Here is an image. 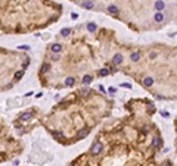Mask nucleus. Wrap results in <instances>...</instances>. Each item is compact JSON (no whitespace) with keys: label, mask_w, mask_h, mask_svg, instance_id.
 Returning <instances> with one entry per match:
<instances>
[{"label":"nucleus","mask_w":177,"mask_h":166,"mask_svg":"<svg viewBox=\"0 0 177 166\" xmlns=\"http://www.w3.org/2000/svg\"><path fill=\"white\" fill-rule=\"evenodd\" d=\"M100 152H102V143H100V141H96V143L92 146V154L97 156V154H100Z\"/></svg>","instance_id":"obj_1"},{"label":"nucleus","mask_w":177,"mask_h":166,"mask_svg":"<svg viewBox=\"0 0 177 166\" xmlns=\"http://www.w3.org/2000/svg\"><path fill=\"white\" fill-rule=\"evenodd\" d=\"M112 62H114V65H121V63H123V54L117 53V54L112 57Z\"/></svg>","instance_id":"obj_2"},{"label":"nucleus","mask_w":177,"mask_h":166,"mask_svg":"<svg viewBox=\"0 0 177 166\" xmlns=\"http://www.w3.org/2000/svg\"><path fill=\"white\" fill-rule=\"evenodd\" d=\"M89 131L90 129H87V128H84V129H81L78 134H77V140H81V138H84V137H87L89 135Z\"/></svg>","instance_id":"obj_3"},{"label":"nucleus","mask_w":177,"mask_h":166,"mask_svg":"<svg viewBox=\"0 0 177 166\" xmlns=\"http://www.w3.org/2000/svg\"><path fill=\"white\" fill-rule=\"evenodd\" d=\"M154 19H155V22L161 24V22L164 21V13H162V12H157V13H155V16H154Z\"/></svg>","instance_id":"obj_4"},{"label":"nucleus","mask_w":177,"mask_h":166,"mask_svg":"<svg viewBox=\"0 0 177 166\" xmlns=\"http://www.w3.org/2000/svg\"><path fill=\"white\" fill-rule=\"evenodd\" d=\"M31 118H32V115H31L30 112H24V113L19 115V119H21V121H30Z\"/></svg>","instance_id":"obj_5"},{"label":"nucleus","mask_w":177,"mask_h":166,"mask_svg":"<svg viewBox=\"0 0 177 166\" xmlns=\"http://www.w3.org/2000/svg\"><path fill=\"white\" fill-rule=\"evenodd\" d=\"M164 6H165V4H164L162 0H157V3H155V9H157L158 12H161V10L164 9Z\"/></svg>","instance_id":"obj_6"},{"label":"nucleus","mask_w":177,"mask_h":166,"mask_svg":"<svg viewBox=\"0 0 177 166\" xmlns=\"http://www.w3.org/2000/svg\"><path fill=\"white\" fill-rule=\"evenodd\" d=\"M108 12H109L111 15H117V13H118V7L114 6V4H111V6L108 7Z\"/></svg>","instance_id":"obj_7"},{"label":"nucleus","mask_w":177,"mask_h":166,"mask_svg":"<svg viewBox=\"0 0 177 166\" xmlns=\"http://www.w3.org/2000/svg\"><path fill=\"white\" fill-rule=\"evenodd\" d=\"M50 49H52V51L59 53V51L62 50V46H61V44H52V47H50Z\"/></svg>","instance_id":"obj_8"},{"label":"nucleus","mask_w":177,"mask_h":166,"mask_svg":"<svg viewBox=\"0 0 177 166\" xmlns=\"http://www.w3.org/2000/svg\"><path fill=\"white\" fill-rule=\"evenodd\" d=\"M130 59H131L133 62H137V60H140V53H139V51H136V53H133V54L130 56Z\"/></svg>","instance_id":"obj_9"},{"label":"nucleus","mask_w":177,"mask_h":166,"mask_svg":"<svg viewBox=\"0 0 177 166\" xmlns=\"http://www.w3.org/2000/svg\"><path fill=\"white\" fill-rule=\"evenodd\" d=\"M92 81H93V78H92L90 75H84V77H83V84L87 85V84H90Z\"/></svg>","instance_id":"obj_10"},{"label":"nucleus","mask_w":177,"mask_h":166,"mask_svg":"<svg viewBox=\"0 0 177 166\" xmlns=\"http://www.w3.org/2000/svg\"><path fill=\"white\" fill-rule=\"evenodd\" d=\"M143 84H145L146 87H151V85L154 84V79H152L151 77H148V78H145V79H143Z\"/></svg>","instance_id":"obj_11"},{"label":"nucleus","mask_w":177,"mask_h":166,"mask_svg":"<svg viewBox=\"0 0 177 166\" xmlns=\"http://www.w3.org/2000/svg\"><path fill=\"white\" fill-rule=\"evenodd\" d=\"M96 28H97V26H96V24H93V22L87 24V29H89L90 32H95V31H96Z\"/></svg>","instance_id":"obj_12"},{"label":"nucleus","mask_w":177,"mask_h":166,"mask_svg":"<svg viewBox=\"0 0 177 166\" xmlns=\"http://www.w3.org/2000/svg\"><path fill=\"white\" fill-rule=\"evenodd\" d=\"M49 69H50V65H49V63H43V65H41V68H40V71H41V72H47Z\"/></svg>","instance_id":"obj_13"},{"label":"nucleus","mask_w":177,"mask_h":166,"mask_svg":"<svg viewBox=\"0 0 177 166\" xmlns=\"http://www.w3.org/2000/svg\"><path fill=\"white\" fill-rule=\"evenodd\" d=\"M152 146H154L155 149H158V147L161 146V138H154V143H152Z\"/></svg>","instance_id":"obj_14"},{"label":"nucleus","mask_w":177,"mask_h":166,"mask_svg":"<svg viewBox=\"0 0 177 166\" xmlns=\"http://www.w3.org/2000/svg\"><path fill=\"white\" fill-rule=\"evenodd\" d=\"M74 82H75V79H74V78H66V81H65V84H66L68 87H72V85H74Z\"/></svg>","instance_id":"obj_15"},{"label":"nucleus","mask_w":177,"mask_h":166,"mask_svg":"<svg viewBox=\"0 0 177 166\" xmlns=\"http://www.w3.org/2000/svg\"><path fill=\"white\" fill-rule=\"evenodd\" d=\"M83 7H86V9H92V7H93V1H84V3H83Z\"/></svg>","instance_id":"obj_16"},{"label":"nucleus","mask_w":177,"mask_h":166,"mask_svg":"<svg viewBox=\"0 0 177 166\" xmlns=\"http://www.w3.org/2000/svg\"><path fill=\"white\" fill-rule=\"evenodd\" d=\"M69 32H71V29H69V28H64V29L61 31V34H62L64 37H65V35H69Z\"/></svg>","instance_id":"obj_17"},{"label":"nucleus","mask_w":177,"mask_h":166,"mask_svg":"<svg viewBox=\"0 0 177 166\" xmlns=\"http://www.w3.org/2000/svg\"><path fill=\"white\" fill-rule=\"evenodd\" d=\"M99 74H100V77H106V75H109V69H106V68H105V69H102Z\"/></svg>","instance_id":"obj_18"},{"label":"nucleus","mask_w":177,"mask_h":166,"mask_svg":"<svg viewBox=\"0 0 177 166\" xmlns=\"http://www.w3.org/2000/svg\"><path fill=\"white\" fill-rule=\"evenodd\" d=\"M22 75H24V71H19V72H16V74H15V79H19V78H22Z\"/></svg>","instance_id":"obj_19"},{"label":"nucleus","mask_w":177,"mask_h":166,"mask_svg":"<svg viewBox=\"0 0 177 166\" xmlns=\"http://www.w3.org/2000/svg\"><path fill=\"white\" fill-rule=\"evenodd\" d=\"M53 137H55V138H62V132H59V131H58V132H53Z\"/></svg>","instance_id":"obj_20"},{"label":"nucleus","mask_w":177,"mask_h":166,"mask_svg":"<svg viewBox=\"0 0 177 166\" xmlns=\"http://www.w3.org/2000/svg\"><path fill=\"white\" fill-rule=\"evenodd\" d=\"M18 49H21V50H28V49H30V46H27V44H24V46H19Z\"/></svg>","instance_id":"obj_21"},{"label":"nucleus","mask_w":177,"mask_h":166,"mask_svg":"<svg viewBox=\"0 0 177 166\" xmlns=\"http://www.w3.org/2000/svg\"><path fill=\"white\" fill-rule=\"evenodd\" d=\"M115 91H117V90H115V88H112V87H111V88H109V93H111V94H112V93H115Z\"/></svg>","instance_id":"obj_22"}]
</instances>
